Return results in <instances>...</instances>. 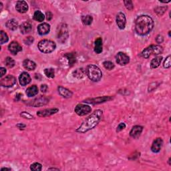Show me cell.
I'll use <instances>...</instances> for the list:
<instances>
[{"label": "cell", "instance_id": "cell-1", "mask_svg": "<svg viewBox=\"0 0 171 171\" xmlns=\"http://www.w3.org/2000/svg\"><path fill=\"white\" fill-rule=\"evenodd\" d=\"M103 118V112L101 110H96L86 119L83 123L77 128L76 132L85 133L94 128L99 124Z\"/></svg>", "mask_w": 171, "mask_h": 171}, {"label": "cell", "instance_id": "cell-2", "mask_svg": "<svg viewBox=\"0 0 171 171\" xmlns=\"http://www.w3.org/2000/svg\"><path fill=\"white\" fill-rule=\"evenodd\" d=\"M154 27V21L149 15H141L135 21V30L138 35L145 36L149 34Z\"/></svg>", "mask_w": 171, "mask_h": 171}, {"label": "cell", "instance_id": "cell-3", "mask_svg": "<svg viewBox=\"0 0 171 171\" xmlns=\"http://www.w3.org/2000/svg\"><path fill=\"white\" fill-rule=\"evenodd\" d=\"M86 73L88 78L93 82H98L102 77V72L97 66L90 64L87 66Z\"/></svg>", "mask_w": 171, "mask_h": 171}, {"label": "cell", "instance_id": "cell-4", "mask_svg": "<svg viewBox=\"0 0 171 171\" xmlns=\"http://www.w3.org/2000/svg\"><path fill=\"white\" fill-rule=\"evenodd\" d=\"M56 36L58 41L61 44H64L69 37L68 28L67 24L65 23H61L58 25L57 27Z\"/></svg>", "mask_w": 171, "mask_h": 171}, {"label": "cell", "instance_id": "cell-5", "mask_svg": "<svg viewBox=\"0 0 171 171\" xmlns=\"http://www.w3.org/2000/svg\"><path fill=\"white\" fill-rule=\"evenodd\" d=\"M37 47L41 52L44 53H50L54 51L56 48V44L52 40H43L38 43Z\"/></svg>", "mask_w": 171, "mask_h": 171}, {"label": "cell", "instance_id": "cell-6", "mask_svg": "<svg viewBox=\"0 0 171 171\" xmlns=\"http://www.w3.org/2000/svg\"><path fill=\"white\" fill-rule=\"evenodd\" d=\"M163 48L162 46L158 45H151L145 48L141 53V56L144 58L147 59L151 56H158L162 53Z\"/></svg>", "mask_w": 171, "mask_h": 171}, {"label": "cell", "instance_id": "cell-7", "mask_svg": "<svg viewBox=\"0 0 171 171\" xmlns=\"http://www.w3.org/2000/svg\"><path fill=\"white\" fill-rule=\"evenodd\" d=\"M92 108L90 106L86 105V104H79L75 107L74 112L77 114L78 116H83L88 115V113L91 112Z\"/></svg>", "mask_w": 171, "mask_h": 171}, {"label": "cell", "instance_id": "cell-8", "mask_svg": "<svg viewBox=\"0 0 171 171\" xmlns=\"http://www.w3.org/2000/svg\"><path fill=\"white\" fill-rule=\"evenodd\" d=\"M16 83V79L12 75H8L5 78H2L0 81V84L2 87L10 88Z\"/></svg>", "mask_w": 171, "mask_h": 171}, {"label": "cell", "instance_id": "cell-9", "mask_svg": "<svg viewBox=\"0 0 171 171\" xmlns=\"http://www.w3.org/2000/svg\"><path fill=\"white\" fill-rule=\"evenodd\" d=\"M116 61L120 66H126L130 62V57L125 53L120 52L116 56Z\"/></svg>", "mask_w": 171, "mask_h": 171}, {"label": "cell", "instance_id": "cell-10", "mask_svg": "<svg viewBox=\"0 0 171 171\" xmlns=\"http://www.w3.org/2000/svg\"><path fill=\"white\" fill-rule=\"evenodd\" d=\"M112 99H113V98H112L111 96H102V97L95 98H92V99H86L84 100V102L91 104H98L105 102L106 101L111 100Z\"/></svg>", "mask_w": 171, "mask_h": 171}, {"label": "cell", "instance_id": "cell-11", "mask_svg": "<svg viewBox=\"0 0 171 171\" xmlns=\"http://www.w3.org/2000/svg\"><path fill=\"white\" fill-rule=\"evenodd\" d=\"M116 21L117 24V26L120 28V30H124L126 27V19L125 15L120 12L116 15Z\"/></svg>", "mask_w": 171, "mask_h": 171}, {"label": "cell", "instance_id": "cell-12", "mask_svg": "<svg viewBox=\"0 0 171 171\" xmlns=\"http://www.w3.org/2000/svg\"><path fill=\"white\" fill-rule=\"evenodd\" d=\"M163 145V140L161 138H157L154 140L151 147V150L154 153H158L160 151Z\"/></svg>", "mask_w": 171, "mask_h": 171}, {"label": "cell", "instance_id": "cell-13", "mask_svg": "<svg viewBox=\"0 0 171 171\" xmlns=\"http://www.w3.org/2000/svg\"><path fill=\"white\" fill-rule=\"evenodd\" d=\"M59 111L58 108H49V109H45L42 110L40 111L37 112V115L39 117H47L53 115H55Z\"/></svg>", "mask_w": 171, "mask_h": 171}, {"label": "cell", "instance_id": "cell-14", "mask_svg": "<svg viewBox=\"0 0 171 171\" xmlns=\"http://www.w3.org/2000/svg\"><path fill=\"white\" fill-rule=\"evenodd\" d=\"M31 80L30 76L26 72H22L20 75V76H19V82H20V84L22 86H25L29 84L31 82Z\"/></svg>", "mask_w": 171, "mask_h": 171}, {"label": "cell", "instance_id": "cell-15", "mask_svg": "<svg viewBox=\"0 0 171 171\" xmlns=\"http://www.w3.org/2000/svg\"><path fill=\"white\" fill-rule=\"evenodd\" d=\"M15 9L20 14L26 13L29 7L26 2L25 1H18L15 5Z\"/></svg>", "mask_w": 171, "mask_h": 171}, {"label": "cell", "instance_id": "cell-16", "mask_svg": "<svg viewBox=\"0 0 171 171\" xmlns=\"http://www.w3.org/2000/svg\"><path fill=\"white\" fill-rule=\"evenodd\" d=\"M8 50L12 54L15 55L22 50L21 46L17 42H12L9 44Z\"/></svg>", "mask_w": 171, "mask_h": 171}, {"label": "cell", "instance_id": "cell-17", "mask_svg": "<svg viewBox=\"0 0 171 171\" xmlns=\"http://www.w3.org/2000/svg\"><path fill=\"white\" fill-rule=\"evenodd\" d=\"M143 131V127L141 126H133L132 130L130 132V136L133 138H138L142 134V132Z\"/></svg>", "mask_w": 171, "mask_h": 171}, {"label": "cell", "instance_id": "cell-18", "mask_svg": "<svg viewBox=\"0 0 171 171\" xmlns=\"http://www.w3.org/2000/svg\"><path fill=\"white\" fill-rule=\"evenodd\" d=\"M37 32L40 36H44V35L49 34L50 31V24L47 23H42L37 26Z\"/></svg>", "mask_w": 171, "mask_h": 171}, {"label": "cell", "instance_id": "cell-19", "mask_svg": "<svg viewBox=\"0 0 171 171\" xmlns=\"http://www.w3.org/2000/svg\"><path fill=\"white\" fill-rule=\"evenodd\" d=\"M20 29L22 34H27L32 30V24L30 21H24L20 25Z\"/></svg>", "mask_w": 171, "mask_h": 171}, {"label": "cell", "instance_id": "cell-20", "mask_svg": "<svg viewBox=\"0 0 171 171\" xmlns=\"http://www.w3.org/2000/svg\"><path fill=\"white\" fill-rule=\"evenodd\" d=\"M49 102V100L47 98L42 96L39 98H37L36 100H34L33 101V102H31V105L34 107H38V106H44L47 104Z\"/></svg>", "mask_w": 171, "mask_h": 171}, {"label": "cell", "instance_id": "cell-21", "mask_svg": "<svg viewBox=\"0 0 171 171\" xmlns=\"http://www.w3.org/2000/svg\"><path fill=\"white\" fill-rule=\"evenodd\" d=\"M23 66L25 69H26L28 71H32L34 70L36 68V64L32 60H30L29 59H26L24 60L23 62Z\"/></svg>", "mask_w": 171, "mask_h": 171}, {"label": "cell", "instance_id": "cell-22", "mask_svg": "<svg viewBox=\"0 0 171 171\" xmlns=\"http://www.w3.org/2000/svg\"><path fill=\"white\" fill-rule=\"evenodd\" d=\"M58 90L59 94L61 95L62 97L66 98H71L73 95V93L70 90L67 89V88L62 87V86H59Z\"/></svg>", "mask_w": 171, "mask_h": 171}, {"label": "cell", "instance_id": "cell-23", "mask_svg": "<svg viewBox=\"0 0 171 171\" xmlns=\"http://www.w3.org/2000/svg\"><path fill=\"white\" fill-rule=\"evenodd\" d=\"M102 40L101 37H98L95 41L94 44V52L97 54H100L102 52Z\"/></svg>", "mask_w": 171, "mask_h": 171}, {"label": "cell", "instance_id": "cell-24", "mask_svg": "<svg viewBox=\"0 0 171 171\" xmlns=\"http://www.w3.org/2000/svg\"><path fill=\"white\" fill-rule=\"evenodd\" d=\"M26 93L28 97L35 96L38 94V88L36 85L31 86H30L29 88H27Z\"/></svg>", "mask_w": 171, "mask_h": 171}, {"label": "cell", "instance_id": "cell-25", "mask_svg": "<svg viewBox=\"0 0 171 171\" xmlns=\"http://www.w3.org/2000/svg\"><path fill=\"white\" fill-rule=\"evenodd\" d=\"M5 26L9 30L15 31L16 30L18 27V22L17 21V20H14V19H11V20H9L6 22Z\"/></svg>", "mask_w": 171, "mask_h": 171}, {"label": "cell", "instance_id": "cell-26", "mask_svg": "<svg viewBox=\"0 0 171 171\" xmlns=\"http://www.w3.org/2000/svg\"><path fill=\"white\" fill-rule=\"evenodd\" d=\"M86 73V69L84 68H78L72 72L73 76L78 79H82L83 78Z\"/></svg>", "mask_w": 171, "mask_h": 171}, {"label": "cell", "instance_id": "cell-27", "mask_svg": "<svg viewBox=\"0 0 171 171\" xmlns=\"http://www.w3.org/2000/svg\"><path fill=\"white\" fill-rule=\"evenodd\" d=\"M163 58L162 56H157L155 57L152 60L151 63H150V68L152 69H155L157 68L161 64V62L163 61Z\"/></svg>", "mask_w": 171, "mask_h": 171}, {"label": "cell", "instance_id": "cell-28", "mask_svg": "<svg viewBox=\"0 0 171 171\" xmlns=\"http://www.w3.org/2000/svg\"><path fill=\"white\" fill-rule=\"evenodd\" d=\"M64 57H65L68 61L69 66H72L73 64L76 62V54L74 53H67L64 56Z\"/></svg>", "mask_w": 171, "mask_h": 171}, {"label": "cell", "instance_id": "cell-29", "mask_svg": "<svg viewBox=\"0 0 171 171\" xmlns=\"http://www.w3.org/2000/svg\"><path fill=\"white\" fill-rule=\"evenodd\" d=\"M44 19H45V16H44V15L42 11L37 10L34 12V20L39 21V22H42L44 20Z\"/></svg>", "mask_w": 171, "mask_h": 171}, {"label": "cell", "instance_id": "cell-30", "mask_svg": "<svg viewBox=\"0 0 171 171\" xmlns=\"http://www.w3.org/2000/svg\"><path fill=\"white\" fill-rule=\"evenodd\" d=\"M82 23L86 25V26H90V25H91L92 23L93 18L92 15H84V16L82 17Z\"/></svg>", "mask_w": 171, "mask_h": 171}, {"label": "cell", "instance_id": "cell-31", "mask_svg": "<svg viewBox=\"0 0 171 171\" xmlns=\"http://www.w3.org/2000/svg\"><path fill=\"white\" fill-rule=\"evenodd\" d=\"M44 74L49 78H53L55 77V70L53 68H46L44 69Z\"/></svg>", "mask_w": 171, "mask_h": 171}, {"label": "cell", "instance_id": "cell-32", "mask_svg": "<svg viewBox=\"0 0 171 171\" xmlns=\"http://www.w3.org/2000/svg\"><path fill=\"white\" fill-rule=\"evenodd\" d=\"M9 40L8 36L5 32H4V31H1L0 32V43L2 45L5 43H7Z\"/></svg>", "mask_w": 171, "mask_h": 171}, {"label": "cell", "instance_id": "cell-33", "mask_svg": "<svg viewBox=\"0 0 171 171\" xmlns=\"http://www.w3.org/2000/svg\"><path fill=\"white\" fill-rule=\"evenodd\" d=\"M5 65L7 66L9 68H13L15 64L14 60L10 58V57H7V58H5Z\"/></svg>", "mask_w": 171, "mask_h": 171}, {"label": "cell", "instance_id": "cell-34", "mask_svg": "<svg viewBox=\"0 0 171 171\" xmlns=\"http://www.w3.org/2000/svg\"><path fill=\"white\" fill-rule=\"evenodd\" d=\"M42 166L39 163H34L30 165V169L34 171H40L42 170Z\"/></svg>", "mask_w": 171, "mask_h": 171}, {"label": "cell", "instance_id": "cell-35", "mask_svg": "<svg viewBox=\"0 0 171 171\" xmlns=\"http://www.w3.org/2000/svg\"><path fill=\"white\" fill-rule=\"evenodd\" d=\"M103 66H104V68H105L106 69H108V70H109V71L112 70V69H113L115 67V64H114L112 62H110V61L104 62H103Z\"/></svg>", "mask_w": 171, "mask_h": 171}, {"label": "cell", "instance_id": "cell-36", "mask_svg": "<svg viewBox=\"0 0 171 171\" xmlns=\"http://www.w3.org/2000/svg\"><path fill=\"white\" fill-rule=\"evenodd\" d=\"M163 66H164V68H166V69L170 68V66H171V56L170 55L167 57L165 60H164Z\"/></svg>", "mask_w": 171, "mask_h": 171}, {"label": "cell", "instance_id": "cell-37", "mask_svg": "<svg viewBox=\"0 0 171 171\" xmlns=\"http://www.w3.org/2000/svg\"><path fill=\"white\" fill-rule=\"evenodd\" d=\"M167 9V7H158L154 9V11L158 15H162L164 14V12Z\"/></svg>", "mask_w": 171, "mask_h": 171}, {"label": "cell", "instance_id": "cell-38", "mask_svg": "<svg viewBox=\"0 0 171 171\" xmlns=\"http://www.w3.org/2000/svg\"><path fill=\"white\" fill-rule=\"evenodd\" d=\"M34 42V38L32 36H28L24 40V42L27 46H30Z\"/></svg>", "mask_w": 171, "mask_h": 171}, {"label": "cell", "instance_id": "cell-39", "mask_svg": "<svg viewBox=\"0 0 171 171\" xmlns=\"http://www.w3.org/2000/svg\"><path fill=\"white\" fill-rule=\"evenodd\" d=\"M124 4L126 9H128V10H132V9L134 8V5H133L132 2L130 1V0H128V1H124Z\"/></svg>", "mask_w": 171, "mask_h": 171}, {"label": "cell", "instance_id": "cell-40", "mask_svg": "<svg viewBox=\"0 0 171 171\" xmlns=\"http://www.w3.org/2000/svg\"><path fill=\"white\" fill-rule=\"evenodd\" d=\"M20 116L21 117H23L24 118H26V119H32L34 118L33 116H31L30 114H29L28 112H23L20 114Z\"/></svg>", "mask_w": 171, "mask_h": 171}, {"label": "cell", "instance_id": "cell-41", "mask_svg": "<svg viewBox=\"0 0 171 171\" xmlns=\"http://www.w3.org/2000/svg\"><path fill=\"white\" fill-rule=\"evenodd\" d=\"M125 128H126V124H124V123H123V122L120 123L119 125L117 126L116 132H119L120 131H123V130H124Z\"/></svg>", "mask_w": 171, "mask_h": 171}, {"label": "cell", "instance_id": "cell-42", "mask_svg": "<svg viewBox=\"0 0 171 171\" xmlns=\"http://www.w3.org/2000/svg\"><path fill=\"white\" fill-rule=\"evenodd\" d=\"M163 41H164V37L162 35H158L156 37V42L158 44H161L163 42Z\"/></svg>", "mask_w": 171, "mask_h": 171}, {"label": "cell", "instance_id": "cell-43", "mask_svg": "<svg viewBox=\"0 0 171 171\" xmlns=\"http://www.w3.org/2000/svg\"><path fill=\"white\" fill-rule=\"evenodd\" d=\"M47 89H48V87H47V86L46 84H42V86H41L40 90L42 93H46Z\"/></svg>", "mask_w": 171, "mask_h": 171}, {"label": "cell", "instance_id": "cell-44", "mask_svg": "<svg viewBox=\"0 0 171 171\" xmlns=\"http://www.w3.org/2000/svg\"><path fill=\"white\" fill-rule=\"evenodd\" d=\"M52 17H53V15L51 13L50 11H47L46 12V18H47V20H51L52 19Z\"/></svg>", "mask_w": 171, "mask_h": 171}, {"label": "cell", "instance_id": "cell-45", "mask_svg": "<svg viewBox=\"0 0 171 171\" xmlns=\"http://www.w3.org/2000/svg\"><path fill=\"white\" fill-rule=\"evenodd\" d=\"M0 71H1V75H0V77L2 78L5 74V73H6V72H7V71H6L5 68H3V67H2L1 68H0Z\"/></svg>", "mask_w": 171, "mask_h": 171}, {"label": "cell", "instance_id": "cell-46", "mask_svg": "<svg viewBox=\"0 0 171 171\" xmlns=\"http://www.w3.org/2000/svg\"><path fill=\"white\" fill-rule=\"evenodd\" d=\"M16 126L18 128H20V129H24V128H26V125L25 124H21V123H20V124H17L16 125Z\"/></svg>", "mask_w": 171, "mask_h": 171}, {"label": "cell", "instance_id": "cell-47", "mask_svg": "<svg viewBox=\"0 0 171 171\" xmlns=\"http://www.w3.org/2000/svg\"><path fill=\"white\" fill-rule=\"evenodd\" d=\"M15 96H16V97H15V100H16L18 101V100H19L20 99L21 96H22V94H18Z\"/></svg>", "mask_w": 171, "mask_h": 171}, {"label": "cell", "instance_id": "cell-48", "mask_svg": "<svg viewBox=\"0 0 171 171\" xmlns=\"http://www.w3.org/2000/svg\"><path fill=\"white\" fill-rule=\"evenodd\" d=\"M4 170H8V171H10L11 170V169H9V168H2L1 169V171H4Z\"/></svg>", "mask_w": 171, "mask_h": 171}, {"label": "cell", "instance_id": "cell-49", "mask_svg": "<svg viewBox=\"0 0 171 171\" xmlns=\"http://www.w3.org/2000/svg\"><path fill=\"white\" fill-rule=\"evenodd\" d=\"M48 170H59V169H49Z\"/></svg>", "mask_w": 171, "mask_h": 171}, {"label": "cell", "instance_id": "cell-50", "mask_svg": "<svg viewBox=\"0 0 171 171\" xmlns=\"http://www.w3.org/2000/svg\"><path fill=\"white\" fill-rule=\"evenodd\" d=\"M169 165H170V158L169 159Z\"/></svg>", "mask_w": 171, "mask_h": 171}, {"label": "cell", "instance_id": "cell-51", "mask_svg": "<svg viewBox=\"0 0 171 171\" xmlns=\"http://www.w3.org/2000/svg\"><path fill=\"white\" fill-rule=\"evenodd\" d=\"M170 32H171L170 31H169V37H170Z\"/></svg>", "mask_w": 171, "mask_h": 171}]
</instances>
